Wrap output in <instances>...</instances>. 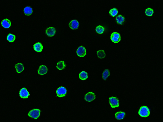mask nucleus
Here are the masks:
<instances>
[{"instance_id":"1","label":"nucleus","mask_w":163,"mask_h":122,"mask_svg":"<svg viewBox=\"0 0 163 122\" xmlns=\"http://www.w3.org/2000/svg\"><path fill=\"white\" fill-rule=\"evenodd\" d=\"M138 113L141 117H146L150 115V110L149 108L147 106H142L140 108Z\"/></svg>"},{"instance_id":"2","label":"nucleus","mask_w":163,"mask_h":122,"mask_svg":"<svg viewBox=\"0 0 163 122\" xmlns=\"http://www.w3.org/2000/svg\"><path fill=\"white\" fill-rule=\"evenodd\" d=\"M110 38L112 42L115 44L119 43L121 39L120 34L116 32H113L112 33Z\"/></svg>"},{"instance_id":"3","label":"nucleus","mask_w":163,"mask_h":122,"mask_svg":"<svg viewBox=\"0 0 163 122\" xmlns=\"http://www.w3.org/2000/svg\"><path fill=\"white\" fill-rule=\"evenodd\" d=\"M109 102L111 107L113 108L119 106V101L117 97H112L109 98Z\"/></svg>"},{"instance_id":"4","label":"nucleus","mask_w":163,"mask_h":122,"mask_svg":"<svg viewBox=\"0 0 163 122\" xmlns=\"http://www.w3.org/2000/svg\"><path fill=\"white\" fill-rule=\"evenodd\" d=\"M41 111L39 109H34L30 111L28 114V115L30 117L37 119L40 117Z\"/></svg>"},{"instance_id":"5","label":"nucleus","mask_w":163,"mask_h":122,"mask_svg":"<svg viewBox=\"0 0 163 122\" xmlns=\"http://www.w3.org/2000/svg\"><path fill=\"white\" fill-rule=\"evenodd\" d=\"M67 90L65 87H60L56 90L57 96L60 98L65 97L67 93Z\"/></svg>"},{"instance_id":"6","label":"nucleus","mask_w":163,"mask_h":122,"mask_svg":"<svg viewBox=\"0 0 163 122\" xmlns=\"http://www.w3.org/2000/svg\"><path fill=\"white\" fill-rule=\"evenodd\" d=\"M76 53L78 56L80 57H84L87 54L86 49L83 46H80L77 48Z\"/></svg>"},{"instance_id":"7","label":"nucleus","mask_w":163,"mask_h":122,"mask_svg":"<svg viewBox=\"0 0 163 122\" xmlns=\"http://www.w3.org/2000/svg\"><path fill=\"white\" fill-rule=\"evenodd\" d=\"M95 99L96 95L95 94L92 92L87 93L84 97L85 100L87 102H89L93 101Z\"/></svg>"},{"instance_id":"8","label":"nucleus","mask_w":163,"mask_h":122,"mask_svg":"<svg viewBox=\"0 0 163 122\" xmlns=\"http://www.w3.org/2000/svg\"><path fill=\"white\" fill-rule=\"evenodd\" d=\"M79 26V23L78 21L74 19L71 21L69 24L70 28L74 30L78 29Z\"/></svg>"},{"instance_id":"9","label":"nucleus","mask_w":163,"mask_h":122,"mask_svg":"<svg viewBox=\"0 0 163 122\" xmlns=\"http://www.w3.org/2000/svg\"><path fill=\"white\" fill-rule=\"evenodd\" d=\"M56 29L53 27L48 28L45 30V33L48 36L52 37L54 36L56 34Z\"/></svg>"},{"instance_id":"10","label":"nucleus","mask_w":163,"mask_h":122,"mask_svg":"<svg viewBox=\"0 0 163 122\" xmlns=\"http://www.w3.org/2000/svg\"><path fill=\"white\" fill-rule=\"evenodd\" d=\"M19 94L20 96L23 99L28 98L30 95L27 89L25 88H23L20 90Z\"/></svg>"},{"instance_id":"11","label":"nucleus","mask_w":163,"mask_h":122,"mask_svg":"<svg viewBox=\"0 0 163 122\" xmlns=\"http://www.w3.org/2000/svg\"><path fill=\"white\" fill-rule=\"evenodd\" d=\"M1 24L3 28L6 29H8L11 26V22L10 20L6 18L2 21Z\"/></svg>"},{"instance_id":"12","label":"nucleus","mask_w":163,"mask_h":122,"mask_svg":"<svg viewBox=\"0 0 163 122\" xmlns=\"http://www.w3.org/2000/svg\"><path fill=\"white\" fill-rule=\"evenodd\" d=\"M48 71V69L46 66L45 65H41L38 70V72L39 74L44 75L47 74Z\"/></svg>"},{"instance_id":"13","label":"nucleus","mask_w":163,"mask_h":122,"mask_svg":"<svg viewBox=\"0 0 163 122\" xmlns=\"http://www.w3.org/2000/svg\"><path fill=\"white\" fill-rule=\"evenodd\" d=\"M33 48L35 51L38 53H41L43 50V46L41 43L38 42L34 45Z\"/></svg>"},{"instance_id":"14","label":"nucleus","mask_w":163,"mask_h":122,"mask_svg":"<svg viewBox=\"0 0 163 122\" xmlns=\"http://www.w3.org/2000/svg\"><path fill=\"white\" fill-rule=\"evenodd\" d=\"M23 12L24 15L25 16H30L33 13V9L30 6H26L24 9Z\"/></svg>"},{"instance_id":"15","label":"nucleus","mask_w":163,"mask_h":122,"mask_svg":"<svg viewBox=\"0 0 163 122\" xmlns=\"http://www.w3.org/2000/svg\"><path fill=\"white\" fill-rule=\"evenodd\" d=\"M116 19L117 23L120 25H123L125 20V17L121 15L117 16Z\"/></svg>"},{"instance_id":"16","label":"nucleus","mask_w":163,"mask_h":122,"mask_svg":"<svg viewBox=\"0 0 163 122\" xmlns=\"http://www.w3.org/2000/svg\"><path fill=\"white\" fill-rule=\"evenodd\" d=\"M125 113L122 111H119L115 114V118L117 120H121L124 118Z\"/></svg>"},{"instance_id":"17","label":"nucleus","mask_w":163,"mask_h":122,"mask_svg":"<svg viewBox=\"0 0 163 122\" xmlns=\"http://www.w3.org/2000/svg\"><path fill=\"white\" fill-rule=\"evenodd\" d=\"M15 67L17 72L18 73L22 72L24 69V67L22 63H20L16 64Z\"/></svg>"},{"instance_id":"18","label":"nucleus","mask_w":163,"mask_h":122,"mask_svg":"<svg viewBox=\"0 0 163 122\" xmlns=\"http://www.w3.org/2000/svg\"><path fill=\"white\" fill-rule=\"evenodd\" d=\"M79 79L82 80H85L88 78V73L86 71H83L79 73Z\"/></svg>"},{"instance_id":"19","label":"nucleus","mask_w":163,"mask_h":122,"mask_svg":"<svg viewBox=\"0 0 163 122\" xmlns=\"http://www.w3.org/2000/svg\"><path fill=\"white\" fill-rule=\"evenodd\" d=\"M66 67V65L64 61H61L59 62L56 66V68L59 70H62Z\"/></svg>"},{"instance_id":"20","label":"nucleus","mask_w":163,"mask_h":122,"mask_svg":"<svg viewBox=\"0 0 163 122\" xmlns=\"http://www.w3.org/2000/svg\"><path fill=\"white\" fill-rule=\"evenodd\" d=\"M110 75V72L108 69H106L103 72L102 77L103 79L105 80Z\"/></svg>"},{"instance_id":"21","label":"nucleus","mask_w":163,"mask_h":122,"mask_svg":"<svg viewBox=\"0 0 163 122\" xmlns=\"http://www.w3.org/2000/svg\"><path fill=\"white\" fill-rule=\"evenodd\" d=\"M97 54L98 57L100 59L104 58L106 55L104 51L103 50L98 51L97 52Z\"/></svg>"},{"instance_id":"22","label":"nucleus","mask_w":163,"mask_h":122,"mask_svg":"<svg viewBox=\"0 0 163 122\" xmlns=\"http://www.w3.org/2000/svg\"><path fill=\"white\" fill-rule=\"evenodd\" d=\"M16 39V36L13 34L9 33L7 37V40L10 43H13Z\"/></svg>"},{"instance_id":"23","label":"nucleus","mask_w":163,"mask_h":122,"mask_svg":"<svg viewBox=\"0 0 163 122\" xmlns=\"http://www.w3.org/2000/svg\"><path fill=\"white\" fill-rule=\"evenodd\" d=\"M118 13V10L117 9L114 8L110 10L109 14L110 16L113 17H115Z\"/></svg>"},{"instance_id":"24","label":"nucleus","mask_w":163,"mask_h":122,"mask_svg":"<svg viewBox=\"0 0 163 122\" xmlns=\"http://www.w3.org/2000/svg\"><path fill=\"white\" fill-rule=\"evenodd\" d=\"M95 31L97 33L102 34L104 33L105 28L103 26L101 25H99L96 28Z\"/></svg>"},{"instance_id":"25","label":"nucleus","mask_w":163,"mask_h":122,"mask_svg":"<svg viewBox=\"0 0 163 122\" xmlns=\"http://www.w3.org/2000/svg\"><path fill=\"white\" fill-rule=\"evenodd\" d=\"M154 11L153 10L150 8L146 9L145 11V13L146 16L148 17H151L153 15Z\"/></svg>"}]
</instances>
